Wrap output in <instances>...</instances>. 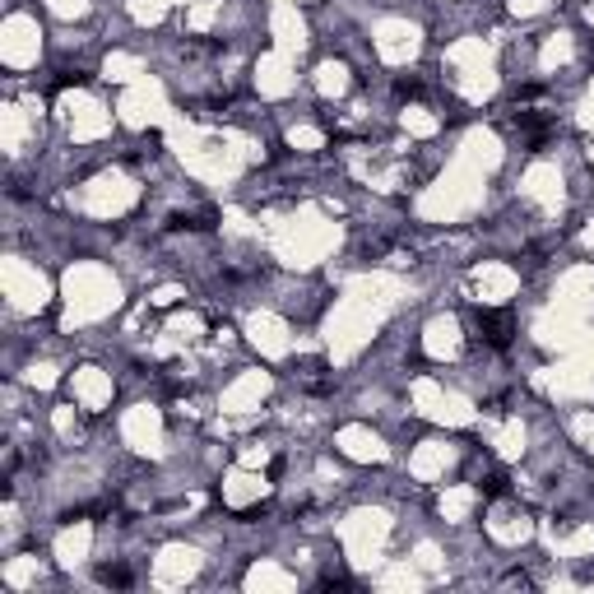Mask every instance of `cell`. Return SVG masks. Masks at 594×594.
<instances>
[{
    "label": "cell",
    "instance_id": "obj_1",
    "mask_svg": "<svg viewBox=\"0 0 594 594\" xmlns=\"http://www.w3.org/2000/svg\"><path fill=\"white\" fill-rule=\"evenodd\" d=\"M478 330H487L483 339L492 348H506V339H511V321H506L501 312H483V316H478Z\"/></svg>",
    "mask_w": 594,
    "mask_h": 594
}]
</instances>
